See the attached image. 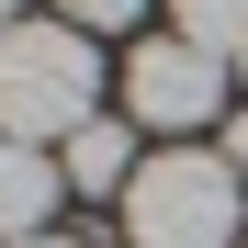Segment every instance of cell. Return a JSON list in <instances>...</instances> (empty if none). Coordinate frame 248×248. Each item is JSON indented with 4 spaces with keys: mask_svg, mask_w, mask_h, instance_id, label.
Here are the masks:
<instances>
[{
    "mask_svg": "<svg viewBox=\"0 0 248 248\" xmlns=\"http://www.w3.org/2000/svg\"><path fill=\"white\" fill-rule=\"evenodd\" d=\"M147 0H57V23H79V34H113V23H136Z\"/></svg>",
    "mask_w": 248,
    "mask_h": 248,
    "instance_id": "cell-7",
    "label": "cell"
},
{
    "mask_svg": "<svg viewBox=\"0 0 248 248\" xmlns=\"http://www.w3.org/2000/svg\"><path fill=\"white\" fill-rule=\"evenodd\" d=\"M170 12H181V34L203 57H226V68L248 57V0H170Z\"/></svg>",
    "mask_w": 248,
    "mask_h": 248,
    "instance_id": "cell-6",
    "label": "cell"
},
{
    "mask_svg": "<svg viewBox=\"0 0 248 248\" xmlns=\"http://www.w3.org/2000/svg\"><path fill=\"white\" fill-rule=\"evenodd\" d=\"M102 102V57L79 23H0V136L46 147V136H79Z\"/></svg>",
    "mask_w": 248,
    "mask_h": 248,
    "instance_id": "cell-1",
    "label": "cell"
},
{
    "mask_svg": "<svg viewBox=\"0 0 248 248\" xmlns=\"http://www.w3.org/2000/svg\"><path fill=\"white\" fill-rule=\"evenodd\" d=\"M23 248H79V237H23Z\"/></svg>",
    "mask_w": 248,
    "mask_h": 248,
    "instance_id": "cell-9",
    "label": "cell"
},
{
    "mask_svg": "<svg viewBox=\"0 0 248 248\" xmlns=\"http://www.w3.org/2000/svg\"><path fill=\"white\" fill-rule=\"evenodd\" d=\"M124 181H136V147H124V124L113 113H91V124H79V136H68V192H124Z\"/></svg>",
    "mask_w": 248,
    "mask_h": 248,
    "instance_id": "cell-5",
    "label": "cell"
},
{
    "mask_svg": "<svg viewBox=\"0 0 248 248\" xmlns=\"http://www.w3.org/2000/svg\"><path fill=\"white\" fill-rule=\"evenodd\" d=\"M124 113L158 124V136H192L203 113H226V57H203L192 34L136 46V57H124Z\"/></svg>",
    "mask_w": 248,
    "mask_h": 248,
    "instance_id": "cell-3",
    "label": "cell"
},
{
    "mask_svg": "<svg viewBox=\"0 0 248 248\" xmlns=\"http://www.w3.org/2000/svg\"><path fill=\"white\" fill-rule=\"evenodd\" d=\"M237 79H248V57H237Z\"/></svg>",
    "mask_w": 248,
    "mask_h": 248,
    "instance_id": "cell-11",
    "label": "cell"
},
{
    "mask_svg": "<svg viewBox=\"0 0 248 248\" xmlns=\"http://www.w3.org/2000/svg\"><path fill=\"white\" fill-rule=\"evenodd\" d=\"M57 192H68V170L46 147H23V136H0V248H23V237H46V215H57Z\"/></svg>",
    "mask_w": 248,
    "mask_h": 248,
    "instance_id": "cell-4",
    "label": "cell"
},
{
    "mask_svg": "<svg viewBox=\"0 0 248 248\" xmlns=\"http://www.w3.org/2000/svg\"><path fill=\"white\" fill-rule=\"evenodd\" d=\"M226 170H237V181H248V113H237V124H226Z\"/></svg>",
    "mask_w": 248,
    "mask_h": 248,
    "instance_id": "cell-8",
    "label": "cell"
},
{
    "mask_svg": "<svg viewBox=\"0 0 248 248\" xmlns=\"http://www.w3.org/2000/svg\"><path fill=\"white\" fill-rule=\"evenodd\" d=\"M0 23H23V0H0Z\"/></svg>",
    "mask_w": 248,
    "mask_h": 248,
    "instance_id": "cell-10",
    "label": "cell"
},
{
    "mask_svg": "<svg viewBox=\"0 0 248 248\" xmlns=\"http://www.w3.org/2000/svg\"><path fill=\"white\" fill-rule=\"evenodd\" d=\"M237 226H248V181L203 147H170L124 181V237L136 248H248Z\"/></svg>",
    "mask_w": 248,
    "mask_h": 248,
    "instance_id": "cell-2",
    "label": "cell"
}]
</instances>
